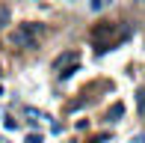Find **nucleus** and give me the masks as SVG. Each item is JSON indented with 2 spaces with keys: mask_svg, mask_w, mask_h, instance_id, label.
Instances as JSON below:
<instances>
[{
  "mask_svg": "<svg viewBox=\"0 0 145 143\" xmlns=\"http://www.w3.org/2000/svg\"><path fill=\"white\" fill-rule=\"evenodd\" d=\"M136 105L145 110V89H139V93H136Z\"/></svg>",
  "mask_w": 145,
  "mask_h": 143,
  "instance_id": "obj_8",
  "label": "nucleus"
},
{
  "mask_svg": "<svg viewBox=\"0 0 145 143\" xmlns=\"http://www.w3.org/2000/svg\"><path fill=\"white\" fill-rule=\"evenodd\" d=\"M121 116H124V105H121V101L110 105V110H107V122H118Z\"/></svg>",
  "mask_w": 145,
  "mask_h": 143,
  "instance_id": "obj_4",
  "label": "nucleus"
},
{
  "mask_svg": "<svg viewBox=\"0 0 145 143\" xmlns=\"http://www.w3.org/2000/svg\"><path fill=\"white\" fill-rule=\"evenodd\" d=\"M3 143H6V140H3Z\"/></svg>",
  "mask_w": 145,
  "mask_h": 143,
  "instance_id": "obj_11",
  "label": "nucleus"
},
{
  "mask_svg": "<svg viewBox=\"0 0 145 143\" xmlns=\"http://www.w3.org/2000/svg\"><path fill=\"white\" fill-rule=\"evenodd\" d=\"M24 143H42V134L33 131V134H27V140H24Z\"/></svg>",
  "mask_w": 145,
  "mask_h": 143,
  "instance_id": "obj_7",
  "label": "nucleus"
},
{
  "mask_svg": "<svg viewBox=\"0 0 145 143\" xmlns=\"http://www.w3.org/2000/svg\"><path fill=\"white\" fill-rule=\"evenodd\" d=\"M133 143H145V134H136V137H133Z\"/></svg>",
  "mask_w": 145,
  "mask_h": 143,
  "instance_id": "obj_9",
  "label": "nucleus"
},
{
  "mask_svg": "<svg viewBox=\"0 0 145 143\" xmlns=\"http://www.w3.org/2000/svg\"><path fill=\"white\" fill-rule=\"evenodd\" d=\"M77 60H80V57H77V51H65V54H59L56 60L50 63V69H54V72H62L65 66H74Z\"/></svg>",
  "mask_w": 145,
  "mask_h": 143,
  "instance_id": "obj_3",
  "label": "nucleus"
},
{
  "mask_svg": "<svg viewBox=\"0 0 145 143\" xmlns=\"http://www.w3.org/2000/svg\"><path fill=\"white\" fill-rule=\"evenodd\" d=\"M110 3H113V0H89V9L92 12H101V9H107Z\"/></svg>",
  "mask_w": 145,
  "mask_h": 143,
  "instance_id": "obj_5",
  "label": "nucleus"
},
{
  "mask_svg": "<svg viewBox=\"0 0 145 143\" xmlns=\"http://www.w3.org/2000/svg\"><path fill=\"white\" fill-rule=\"evenodd\" d=\"M0 95H3V87H0Z\"/></svg>",
  "mask_w": 145,
  "mask_h": 143,
  "instance_id": "obj_10",
  "label": "nucleus"
},
{
  "mask_svg": "<svg viewBox=\"0 0 145 143\" xmlns=\"http://www.w3.org/2000/svg\"><path fill=\"white\" fill-rule=\"evenodd\" d=\"M6 24H9V6H3V3H0V30H3Z\"/></svg>",
  "mask_w": 145,
  "mask_h": 143,
  "instance_id": "obj_6",
  "label": "nucleus"
},
{
  "mask_svg": "<svg viewBox=\"0 0 145 143\" xmlns=\"http://www.w3.org/2000/svg\"><path fill=\"white\" fill-rule=\"evenodd\" d=\"M42 33H44L42 24H21L18 30H12V33H9V42L15 45V48H36Z\"/></svg>",
  "mask_w": 145,
  "mask_h": 143,
  "instance_id": "obj_2",
  "label": "nucleus"
},
{
  "mask_svg": "<svg viewBox=\"0 0 145 143\" xmlns=\"http://www.w3.org/2000/svg\"><path fill=\"white\" fill-rule=\"evenodd\" d=\"M124 36H130V27H121L118 21H104V24H98L95 30H92V42L98 45V54H107L113 45H118Z\"/></svg>",
  "mask_w": 145,
  "mask_h": 143,
  "instance_id": "obj_1",
  "label": "nucleus"
}]
</instances>
